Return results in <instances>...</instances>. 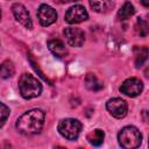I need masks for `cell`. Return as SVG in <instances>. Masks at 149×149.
I'll return each instance as SVG.
<instances>
[{"mask_svg":"<svg viewBox=\"0 0 149 149\" xmlns=\"http://www.w3.org/2000/svg\"><path fill=\"white\" fill-rule=\"evenodd\" d=\"M45 120V113L40 108H34L24 112L15 123V127L19 133L31 136L38 134L43 126Z\"/></svg>","mask_w":149,"mask_h":149,"instance_id":"1","label":"cell"},{"mask_svg":"<svg viewBox=\"0 0 149 149\" xmlns=\"http://www.w3.org/2000/svg\"><path fill=\"white\" fill-rule=\"evenodd\" d=\"M19 91L24 99H34L42 93V84L30 73H23L19 78Z\"/></svg>","mask_w":149,"mask_h":149,"instance_id":"2","label":"cell"},{"mask_svg":"<svg viewBox=\"0 0 149 149\" xmlns=\"http://www.w3.org/2000/svg\"><path fill=\"white\" fill-rule=\"evenodd\" d=\"M118 141L119 144L125 149H135L140 147L142 142V134L136 127L126 126L119 132Z\"/></svg>","mask_w":149,"mask_h":149,"instance_id":"3","label":"cell"},{"mask_svg":"<svg viewBox=\"0 0 149 149\" xmlns=\"http://www.w3.org/2000/svg\"><path fill=\"white\" fill-rule=\"evenodd\" d=\"M81 127L83 126L79 120L73 119V118H66L59 121L57 129L64 139L69 141H74L78 139L81 132Z\"/></svg>","mask_w":149,"mask_h":149,"instance_id":"4","label":"cell"},{"mask_svg":"<svg viewBox=\"0 0 149 149\" xmlns=\"http://www.w3.org/2000/svg\"><path fill=\"white\" fill-rule=\"evenodd\" d=\"M142 91H143V84L139 78L135 77L126 79L120 86V92L130 98L137 97L139 94H141Z\"/></svg>","mask_w":149,"mask_h":149,"instance_id":"5","label":"cell"},{"mask_svg":"<svg viewBox=\"0 0 149 149\" xmlns=\"http://www.w3.org/2000/svg\"><path fill=\"white\" fill-rule=\"evenodd\" d=\"M106 108L109 112V114L116 119H122L126 116L128 111V105L126 100L121 98H112L107 101Z\"/></svg>","mask_w":149,"mask_h":149,"instance_id":"6","label":"cell"},{"mask_svg":"<svg viewBox=\"0 0 149 149\" xmlns=\"http://www.w3.org/2000/svg\"><path fill=\"white\" fill-rule=\"evenodd\" d=\"M65 21L70 24L80 23L83 21H86L88 19V13L81 5H74L70 7L65 13Z\"/></svg>","mask_w":149,"mask_h":149,"instance_id":"7","label":"cell"},{"mask_svg":"<svg viewBox=\"0 0 149 149\" xmlns=\"http://www.w3.org/2000/svg\"><path fill=\"white\" fill-rule=\"evenodd\" d=\"M63 35L71 47H81L85 41V34L80 28L76 27H66L63 30Z\"/></svg>","mask_w":149,"mask_h":149,"instance_id":"8","label":"cell"},{"mask_svg":"<svg viewBox=\"0 0 149 149\" xmlns=\"http://www.w3.org/2000/svg\"><path fill=\"white\" fill-rule=\"evenodd\" d=\"M37 17H38L40 23L43 27H48V26H50V24L56 22L57 13L51 6L42 3L37 9Z\"/></svg>","mask_w":149,"mask_h":149,"instance_id":"9","label":"cell"},{"mask_svg":"<svg viewBox=\"0 0 149 149\" xmlns=\"http://www.w3.org/2000/svg\"><path fill=\"white\" fill-rule=\"evenodd\" d=\"M12 12H13V15H14L15 20L20 24H22L27 29H31L33 28V21L30 19V15L28 13V9L22 3H19V2L14 3L12 6Z\"/></svg>","mask_w":149,"mask_h":149,"instance_id":"10","label":"cell"},{"mask_svg":"<svg viewBox=\"0 0 149 149\" xmlns=\"http://www.w3.org/2000/svg\"><path fill=\"white\" fill-rule=\"evenodd\" d=\"M48 48L50 50V52L57 57V58H63L68 55V48L65 47V44L61 41V40H51L48 42Z\"/></svg>","mask_w":149,"mask_h":149,"instance_id":"11","label":"cell"},{"mask_svg":"<svg viewBox=\"0 0 149 149\" xmlns=\"http://www.w3.org/2000/svg\"><path fill=\"white\" fill-rule=\"evenodd\" d=\"M90 7L97 13H106L114 6V0H88Z\"/></svg>","mask_w":149,"mask_h":149,"instance_id":"12","label":"cell"},{"mask_svg":"<svg viewBox=\"0 0 149 149\" xmlns=\"http://www.w3.org/2000/svg\"><path fill=\"white\" fill-rule=\"evenodd\" d=\"M85 86L90 90V91H93V92H97V91H100L104 85L97 78L95 74L93 73H87L86 77H85Z\"/></svg>","mask_w":149,"mask_h":149,"instance_id":"13","label":"cell"},{"mask_svg":"<svg viewBox=\"0 0 149 149\" xmlns=\"http://www.w3.org/2000/svg\"><path fill=\"white\" fill-rule=\"evenodd\" d=\"M104 139H105V133H104V130H101L99 128L93 129L91 133L87 134V141L92 146H95V147L101 146L104 142Z\"/></svg>","mask_w":149,"mask_h":149,"instance_id":"14","label":"cell"},{"mask_svg":"<svg viewBox=\"0 0 149 149\" xmlns=\"http://www.w3.org/2000/svg\"><path fill=\"white\" fill-rule=\"evenodd\" d=\"M15 72V68L12 61H3L0 64V78L2 79H8L10 78Z\"/></svg>","mask_w":149,"mask_h":149,"instance_id":"15","label":"cell"},{"mask_svg":"<svg viewBox=\"0 0 149 149\" xmlns=\"http://www.w3.org/2000/svg\"><path fill=\"white\" fill-rule=\"evenodd\" d=\"M134 13H135L134 6H133L129 1H127V2H125V3L122 5V7L119 9L118 16H119V19H121V20H127L128 17L133 16Z\"/></svg>","mask_w":149,"mask_h":149,"instance_id":"16","label":"cell"},{"mask_svg":"<svg viewBox=\"0 0 149 149\" xmlns=\"http://www.w3.org/2000/svg\"><path fill=\"white\" fill-rule=\"evenodd\" d=\"M148 57V49L146 47H140L135 49V65L136 68H141L143 63L147 61Z\"/></svg>","mask_w":149,"mask_h":149,"instance_id":"17","label":"cell"},{"mask_svg":"<svg viewBox=\"0 0 149 149\" xmlns=\"http://www.w3.org/2000/svg\"><path fill=\"white\" fill-rule=\"evenodd\" d=\"M8 116H9V108L5 104L0 102V128L6 123Z\"/></svg>","mask_w":149,"mask_h":149,"instance_id":"18","label":"cell"},{"mask_svg":"<svg viewBox=\"0 0 149 149\" xmlns=\"http://www.w3.org/2000/svg\"><path fill=\"white\" fill-rule=\"evenodd\" d=\"M136 29H137V33L141 36H147V34H148V23H147V21H144L142 19H139L137 24H136Z\"/></svg>","mask_w":149,"mask_h":149,"instance_id":"19","label":"cell"},{"mask_svg":"<svg viewBox=\"0 0 149 149\" xmlns=\"http://www.w3.org/2000/svg\"><path fill=\"white\" fill-rule=\"evenodd\" d=\"M141 2H142V5L146 6V7L149 6V0H141Z\"/></svg>","mask_w":149,"mask_h":149,"instance_id":"20","label":"cell"},{"mask_svg":"<svg viewBox=\"0 0 149 149\" xmlns=\"http://www.w3.org/2000/svg\"><path fill=\"white\" fill-rule=\"evenodd\" d=\"M69 1H72V2H74V1H79V0H69Z\"/></svg>","mask_w":149,"mask_h":149,"instance_id":"21","label":"cell"},{"mask_svg":"<svg viewBox=\"0 0 149 149\" xmlns=\"http://www.w3.org/2000/svg\"><path fill=\"white\" fill-rule=\"evenodd\" d=\"M0 19H1V9H0Z\"/></svg>","mask_w":149,"mask_h":149,"instance_id":"22","label":"cell"}]
</instances>
